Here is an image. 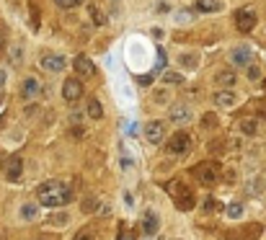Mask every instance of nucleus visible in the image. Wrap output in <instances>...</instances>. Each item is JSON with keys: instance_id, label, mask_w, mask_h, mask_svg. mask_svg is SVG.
<instances>
[{"instance_id": "72a5a7b5", "label": "nucleus", "mask_w": 266, "mask_h": 240, "mask_svg": "<svg viewBox=\"0 0 266 240\" xmlns=\"http://www.w3.org/2000/svg\"><path fill=\"white\" fill-rule=\"evenodd\" d=\"M117 240H135V235H132L129 230H119V235H117Z\"/></svg>"}, {"instance_id": "c756f323", "label": "nucleus", "mask_w": 266, "mask_h": 240, "mask_svg": "<svg viewBox=\"0 0 266 240\" xmlns=\"http://www.w3.org/2000/svg\"><path fill=\"white\" fill-rule=\"evenodd\" d=\"M119 163H122V171H132V168H135V160H132V157H127V155H122Z\"/></svg>"}, {"instance_id": "20e7f679", "label": "nucleus", "mask_w": 266, "mask_h": 240, "mask_svg": "<svg viewBox=\"0 0 266 240\" xmlns=\"http://www.w3.org/2000/svg\"><path fill=\"white\" fill-rule=\"evenodd\" d=\"M189 147H192V135L183 132V129L173 132L171 140L166 142V152H171V155H183Z\"/></svg>"}, {"instance_id": "393cba45", "label": "nucleus", "mask_w": 266, "mask_h": 240, "mask_svg": "<svg viewBox=\"0 0 266 240\" xmlns=\"http://www.w3.org/2000/svg\"><path fill=\"white\" fill-rule=\"evenodd\" d=\"M178 62H181L186 70H194V67H197V62H199V57H197V55H181V57H178Z\"/></svg>"}, {"instance_id": "2eb2a0df", "label": "nucleus", "mask_w": 266, "mask_h": 240, "mask_svg": "<svg viewBox=\"0 0 266 240\" xmlns=\"http://www.w3.org/2000/svg\"><path fill=\"white\" fill-rule=\"evenodd\" d=\"M21 173H23V157L21 155H11L6 160V178L8 181H18Z\"/></svg>"}, {"instance_id": "1a4fd4ad", "label": "nucleus", "mask_w": 266, "mask_h": 240, "mask_svg": "<svg viewBox=\"0 0 266 240\" xmlns=\"http://www.w3.org/2000/svg\"><path fill=\"white\" fill-rule=\"evenodd\" d=\"M251 62H253V49L248 44L233 47V52H230V65L233 67H248Z\"/></svg>"}, {"instance_id": "dca6fc26", "label": "nucleus", "mask_w": 266, "mask_h": 240, "mask_svg": "<svg viewBox=\"0 0 266 240\" xmlns=\"http://www.w3.org/2000/svg\"><path fill=\"white\" fill-rule=\"evenodd\" d=\"M238 83V75H235V67H227V70H220L215 75V86H222V88H233Z\"/></svg>"}, {"instance_id": "b1692460", "label": "nucleus", "mask_w": 266, "mask_h": 240, "mask_svg": "<svg viewBox=\"0 0 266 240\" xmlns=\"http://www.w3.org/2000/svg\"><path fill=\"white\" fill-rule=\"evenodd\" d=\"M88 16H91V21H93L96 26H103V23H106V18H103V13L98 11L96 3H88Z\"/></svg>"}, {"instance_id": "2f4dec72", "label": "nucleus", "mask_w": 266, "mask_h": 240, "mask_svg": "<svg viewBox=\"0 0 266 240\" xmlns=\"http://www.w3.org/2000/svg\"><path fill=\"white\" fill-rule=\"evenodd\" d=\"M204 127H207V129H215V127H217V119L207 114V116H204Z\"/></svg>"}, {"instance_id": "bb28decb", "label": "nucleus", "mask_w": 266, "mask_h": 240, "mask_svg": "<svg viewBox=\"0 0 266 240\" xmlns=\"http://www.w3.org/2000/svg\"><path fill=\"white\" fill-rule=\"evenodd\" d=\"M153 101H155V103H168V101H171V96H168V91L158 88V91H153Z\"/></svg>"}, {"instance_id": "5701e85b", "label": "nucleus", "mask_w": 266, "mask_h": 240, "mask_svg": "<svg viewBox=\"0 0 266 240\" xmlns=\"http://www.w3.org/2000/svg\"><path fill=\"white\" fill-rule=\"evenodd\" d=\"M241 132L248 135V137H256V132H258V122H256V119H243V122H241Z\"/></svg>"}, {"instance_id": "cd10ccee", "label": "nucleus", "mask_w": 266, "mask_h": 240, "mask_svg": "<svg viewBox=\"0 0 266 240\" xmlns=\"http://www.w3.org/2000/svg\"><path fill=\"white\" fill-rule=\"evenodd\" d=\"M246 75H248V80H258V77H261V67L251 62V65L246 67Z\"/></svg>"}, {"instance_id": "0eeeda50", "label": "nucleus", "mask_w": 266, "mask_h": 240, "mask_svg": "<svg viewBox=\"0 0 266 240\" xmlns=\"http://www.w3.org/2000/svg\"><path fill=\"white\" fill-rule=\"evenodd\" d=\"M62 98L67 103H75V101L83 98V83H81V77H67L65 80V83H62Z\"/></svg>"}, {"instance_id": "c85d7f7f", "label": "nucleus", "mask_w": 266, "mask_h": 240, "mask_svg": "<svg viewBox=\"0 0 266 240\" xmlns=\"http://www.w3.org/2000/svg\"><path fill=\"white\" fill-rule=\"evenodd\" d=\"M83 0H57V6L60 8H75V6H81Z\"/></svg>"}, {"instance_id": "4468645a", "label": "nucleus", "mask_w": 266, "mask_h": 240, "mask_svg": "<svg viewBox=\"0 0 266 240\" xmlns=\"http://www.w3.org/2000/svg\"><path fill=\"white\" fill-rule=\"evenodd\" d=\"M72 67H75V72H78V77L96 75V65H93V60L88 55H78V57H75V62H72Z\"/></svg>"}, {"instance_id": "6ab92c4d", "label": "nucleus", "mask_w": 266, "mask_h": 240, "mask_svg": "<svg viewBox=\"0 0 266 240\" xmlns=\"http://www.w3.org/2000/svg\"><path fill=\"white\" fill-rule=\"evenodd\" d=\"M8 60H11L13 67H21L23 65V47L21 44H11L8 47Z\"/></svg>"}, {"instance_id": "ea45409f", "label": "nucleus", "mask_w": 266, "mask_h": 240, "mask_svg": "<svg viewBox=\"0 0 266 240\" xmlns=\"http://www.w3.org/2000/svg\"><path fill=\"white\" fill-rule=\"evenodd\" d=\"M145 240H153V237H145Z\"/></svg>"}, {"instance_id": "473e14b6", "label": "nucleus", "mask_w": 266, "mask_h": 240, "mask_svg": "<svg viewBox=\"0 0 266 240\" xmlns=\"http://www.w3.org/2000/svg\"><path fill=\"white\" fill-rule=\"evenodd\" d=\"M217 207H220V204L215 202V199H207V202H204V212H215Z\"/></svg>"}, {"instance_id": "9b49d317", "label": "nucleus", "mask_w": 266, "mask_h": 240, "mask_svg": "<svg viewBox=\"0 0 266 240\" xmlns=\"http://www.w3.org/2000/svg\"><path fill=\"white\" fill-rule=\"evenodd\" d=\"M168 119L173 124H186L192 119V109L186 103H168Z\"/></svg>"}, {"instance_id": "412c9836", "label": "nucleus", "mask_w": 266, "mask_h": 240, "mask_svg": "<svg viewBox=\"0 0 266 240\" xmlns=\"http://www.w3.org/2000/svg\"><path fill=\"white\" fill-rule=\"evenodd\" d=\"M161 80H163L166 86H183V75L181 72H173V70H166Z\"/></svg>"}, {"instance_id": "9d476101", "label": "nucleus", "mask_w": 266, "mask_h": 240, "mask_svg": "<svg viewBox=\"0 0 266 240\" xmlns=\"http://www.w3.org/2000/svg\"><path fill=\"white\" fill-rule=\"evenodd\" d=\"M42 93V83H39V77H34V75H26L21 80V98L23 101H31Z\"/></svg>"}, {"instance_id": "f704fd0d", "label": "nucleus", "mask_w": 266, "mask_h": 240, "mask_svg": "<svg viewBox=\"0 0 266 240\" xmlns=\"http://www.w3.org/2000/svg\"><path fill=\"white\" fill-rule=\"evenodd\" d=\"M6 83H8V72H6L3 67H0V91L6 88Z\"/></svg>"}, {"instance_id": "e433bc0d", "label": "nucleus", "mask_w": 266, "mask_h": 240, "mask_svg": "<svg viewBox=\"0 0 266 240\" xmlns=\"http://www.w3.org/2000/svg\"><path fill=\"white\" fill-rule=\"evenodd\" d=\"M124 202H127V207H132L135 204V196L132 194H124Z\"/></svg>"}, {"instance_id": "ddd939ff", "label": "nucleus", "mask_w": 266, "mask_h": 240, "mask_svg": "<svg viewBox=\"0 0 266 240\" xmlns=\"http://www.w3.org/2000/svg\"><path fill=\"white\" fill-rule=\"evenodd\" d=\"M158 230H161V217H158V212H155V209H147V212L142 215V232H145L147 237H153Z\"/></svg>"}, {"instance_id": "7ed1b4c3", "label": "nucleus", "mask_w": 266, "mask_h": 240, "mask_svg": "<svg viewBox=\"0 0 266 240\" xmlns=\"http://www.w3.org/2000/svg\"><path fill=\"white\" fill-rule=\"evenodd\" d=\"M194 178L202 186H215L217 178H220V166L215 163V160H204V163L194 166Z\"/></svg>"}, {"instance_id": "4be33fe9", "label": "nucleus", "mask_w": 266, "mask_h": 240, "mask_svg": "<svg viewBox=\"0 0 266 240\" xmlns=\"http://www.w3.org/2000/svg\"><path fill=\"white\" fill-rule=\"evenodd\" d=\"M225 215H227V220H241V217L246 215V209H243V204H241V202H233V204H227Z\"/></svg>"}, {"instance_id": "4c0bfd02", "label": "nucleus", "mask_w": 266, "mask_h": 240, "mask_svg": "<svg viewBox=\"0 0 266 240\" xmlns=\"http://www.w3.org/2000/svg\"><path fill=\"white\" fill-rule=\"evenodd\" d=\"M75 240H93V235H88V232H81V235L75 237Z\"/></svg>"}, {"instance_id": "58836bf2", "label": "nucleus", "mask_w": 266, "mask_h": 240, "mask_svg": "<svg viewBox=\"0 0 266 240\" xmlns=\"http://www.w3.org/2000/svg\"><path fill=\"white\" fill-rule=\"evenodd\" d=\"M111 6H114V11H119V6H122V0H111Z\"/></svg>"}, {"instance_id": "f03ea898", "label": "nucleus", "mask_w": 266, "mask_h": 240, "mask_svg": "<svg viewBox=\"0 0 266 240\" xmlns=\"http://www.w3.org/2000/svg\"><path fill=\"white\" fill-rule=\"evenodd\" d=\"M168 194H171V199H173V204H176L178 212H192L194 204H197L194 191L189 189V186H183L181 181H171L168 183Z\"/></svg>"}, {"instance_id": "39448f33", "label": "nucleus", "mask_w": 266, "mask_h": 240, "mask_svg": "<svg viewBox=\"0 0 266 240\" xmlns=\"http://www.w3.org/2000/svg\"><path fill=\"white\" fill-rule=\"evenodd\" d=\"M233 21H235V26H238V31H243V34H248V31H253L256 29V23H258V18H256V11L253 8H238L235 13H233Z\"/></svg>"}, {"instance_id": "f8f14e48", "label": "nucleus", "mask_w": 266, "mask_h": 240, "mask_svg": "<svg viewBox=\"0 0 266 240\" xmlns=\"http://www.w3.org/2000/svg\"><path fill=\"white\" fill-rule=\"evenodd\" d=\"M212 101H215V106H220V109H233V106L238 103V93H235L233 88H220V91L212 96Z\"/></svg>"}, {"instance_id": "a211bd4d", "label": "nucleus", "mask_w": 266, "mask_h": 240, "mask_svg": "<svg viewBox=\"0 0 266 240\" xmlns=\"http://www.w3.org/2000/svg\"><path fill=\"white\" fill-rule=\"evenodd\" d=\"M194 8L199 13H220L222 11V0H194Z\"/></svg>"}, {"instance_id": "423d86ee", "label": "nucleus", "mask_w": 266, "mask_h": 240, "mask_svg": "<svg viewBox=\"0 0 266 240\" xmlns=\"http://www.w3.org/2000/svg\"><path fill=\"white\" fill-rule=\"evenodd\" d=\"M142 132H145V140H147L150 145H163V142H166V124L161 122V119L147 122Z\"/></svg>"}, {"instance_id": "7c9ffc66", "label": "nucleus", "mask_w": 266, "mask_h": 240, "mask_svg": "<svg viewBox=\"0 0 266 240\" xmlns=\"http://www.w3.org/2000/svg\"><path fill=\"white\" fill-rule=\"evenodd\" d=\"M49 222L52 225H67V215H55V217H49Z\"/></svg>"}, {"instance_id": "c9c22d12", "label": "nucleus", "mask_w": 266, "mask_h": 240, "mask_svg": "<svg viewBox=\"0 0 266 240\" xmlns=\"http://www.w3.org/2000/svg\"><path fill=\"white\" fill-rule=\"evenodd\" d=\"M6 49H8V44H6V34H3V31H0V55H3Z\"/></svg>"}, {"instance_id": "f3484780", "label": "nucleus", "mask_w": 266, "mask_h": 240, "mask_svg": "<svg viewBox=\"0 0 266 240\" xmlns=\"http://www.w3.org/2000/svg\"><path fill=\"white\" fill-rule=\"evenodd\" d=\"M18 217L23 220V222H34L36 217H39V202H26V204H21V209H18Z\"/></svg>"}, {"instance_id": "aec40b11", "label": "nucleus", "mask_w": 266, "mask_h": 240, "mask_svg": "<svg viewBox=\"0 0 266 240\" xmlns=\"http://www.w3.org/2000/svg\"><path fill=\"white\" fill-rule=\"evenodd\" d=\"M86 114L91 116V119H103V109H101V101L98 98H88V106H86Z\"/></svg>"}, {"instance_id": "a878e982", "label": "nucleus", "mask_w": 266, "mask_h": 240, "mask_svg": "<svg viewBox=\"0 0 266 240\" xmlns=\"http://www.w3.org/2000/svg\"><path fill=\"white\" fill-rule=\"evenodd\" d=\"M96 207H98V199H96V196H86V199H83V212H86V215H93Z\"/></svg>"}, {"instance_id": "6e6552de", "label": "nucleus", "mask_w": 266, "mask_h": 240, "mask_svg": "<svg viewBox=\"0 0 266 240\" xmlns=\"http://www.w3.org/2000/svg\"><path fill=\"white\" fill-rule=\"evenodd\" d=\"M39 67H42L44 72H52V75H57V72H62V70L67 67V60H65L62 55L47 52V55H42V60H39Z\"/></svg>"}, {"instance_id": "f257e3e1", "label": "nucleus", "mask_w": 266, "mask_h": 240, "mask_svg": "<svg viewBox=\"0 0 266 240\" xmlns=\"http://www.w3.org/2000/svg\"><path fill=\"white\" fill-rule=\"evenodd\" d=\"M70 199H72V189L62 181H44L36 189V202L47 209H60L70 204Z\"/></svg>"}]
</instances>
